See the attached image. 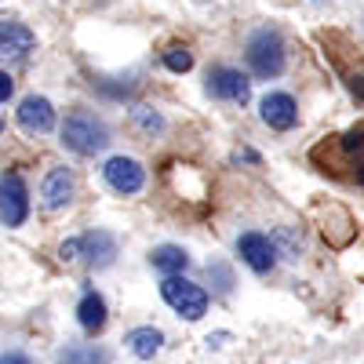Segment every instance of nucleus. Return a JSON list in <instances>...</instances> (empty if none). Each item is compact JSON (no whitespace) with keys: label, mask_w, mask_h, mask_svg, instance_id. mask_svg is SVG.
Instances as JSON below:
<instances>
[{"label":"nucleus","mask_w":364,"mask_h":364,"mask_svg":"<svg viewBox=\"0 0 364 364\" xmlns=\"http://www.w3.org/2000/svg\"><path fill=\"white\" fill-rule=\"evenodd\" d=\"M58 142H63L70 154H77V157H95V154H102V149L109 146V124L95 109L77 106V109L66 113L63 124H58Z\"/></svg>","instance_id":"nucleus-1"},{"label":"nucleus","mask_w":364,"mask_h":364,"mask_svg":"<svg viewBox=\"0 0 364 364\" xmlns=\"http://www.w3.org/2000/svg\"><path fill=\"white\" fill-rule=\"evenodd\" d=\"M245 63H248L252 77H259V80L281 77L284 66H288V44L281 37V29H273V26L255 29L245 44Z\"/></svg>","instance_id":"nucleus-2"},{"label":"nucleus","mask_w":364,"mask_h":364,"mask_svg":"<svg viewBox=\"0 0 364 364\" xmlns=\"http://www.w3.org/2000/svg\"><path fill=\"white\" fill-rule=\"evenodd\" d=\"M120 255V245L109 230H87L58 245V259L63 262H84L87 269H109Z\"/></svg>","instance_id":"nucleus-3"},{"label":"nucleus","mask_w":364,"mask_h":364,"mask_svg":"<svg viewBox=\"0 0 364 364\" xmlns=\"http://www.w3.org/2000/svg\"><path fill=\"white\" fill-rule=\"evenodd\" d=\"M161 299L182 317V321H200L211 306V295L204 284L190 281L186 273H171V277L161 281Z\"/></svg>","instance_id":"nucleus-4"},{"label":"nucleus","mask_w":364,"mask_h":364,"mask_svg":"<svg viewBox=\"0 0 364 364\" xmlns=\"http://www.w3.org/2000/svg\"><path fill=\"white\" fill-rule=\"evenodd\" d=\"M237 255H240V262H245L252 273H259V277H269V273L277 269V262H281L273 237L262 233V230L240 233V237H237Z\"/></svg>","instance_id":"nucleus-5"},{"label":"nucleus","mask_w":364,"mask_h":364,"mask_svg":"<svg viewBox=\"0 0 364 364\" xmlns=\"http://www.w3.org/2000/svg\"><path fill=\"white\" fill-rule=\"evenodd\" d=\"M204 91L219 102H233V106H245L252 99V80L248 73H240L237 66H211L204 77Z\"/></svg>","instance_id":"nucleus-6"},{"label":"nucleus","mask_w":364,"mask_h":364,"mask_svg":"<svg viewBox=\"0 0 364 364\" xmlns=\"http://www.w3.org/2000/svg\"><path fill=\"white\" fill-rule=\"evenodd\" d=\"M29 219V186L18 171L0 175V223L8 230H18Z\"/></svg>","instance_id":"nucleus-7"},{"label":"nucleus","mask_w":364,"mask_h":364,"mask_svg":"<svg viewBox=\"0 0 364 364\" xmlns=\"http://www.w3.org/2000/svg\"><path fill=\"white\" fill-rule=\"evenodd\" d=\"M102 182L117 193V197H135V193H142V186H146V168H142V161H135V157H109L106 164H102Z\"/></svg>","instance_id":"nucleus-8"},{"label":"nucleus","mask_w":364,"mask_h":364,"mask_svg":"<svg viewBox=\"0 0 364 364\" xmlns=\"http://www.w3.org/2000/svg\"><path fill=\"white\" fill-rule=\"evenodd\" d=\"M259 117L273 132H291L299 124V102H295V95H288V91H266V95L259 99Z\"/></svg>","instance_id":"nucleus-9"},{"label":"nucleus","mask_w":364,"mask_h":364,"mask_svg":"<svg viewBox=\"0 0 364 364\" xmlns=\"http://www.w3.org/2000/svg\"><path fill=\"white\" fill-rule=\"evenodd\" d=\"M15 120H18V128H22L26 135H48V132H55V124H58V113H55L51 99H44V95H26V99L18 102V109H15Z\"/></svg>","instance_id":"nucleus-10"},{"label":"nucleus","mask_w":364,"mask_h":364,"mask_svg":"<svg viewBox=\"0 0 364 364\" xmlns=\"http://www.w3.org/2000/svg\"><path fill=\"white\" fill-rule=\"evenodd\" d=\"M73 197H77V175L66 164L51 168L44 175V182H41V204L48 211H63V208L73 204Z\"/></svg>","instance_id":"nucleus-11"},{"label":"nucleus","mask_w":364,"mask_h":364,"mask_svg":"<svg viewBox=\"0 0 364 364\" xmlns=\"http://www.w3.org/2000/svg\"><path fill=\"white\" fill-rule=\"evenodd\" d=\"M37 33L18 18H0V63H22L33 51Z\"/></svg>","instance_id":"nucleus-12"},{"label":"nucleus","mask_w":364,"mask_h":364,"mask_svg":"<svg viewBox=\"0 0 364 364\" xmlns=\"http://www.w3.org/2000/svg\"><path fill=\"white\" fill-rule=\"evenodd\" d=\"M109 321V306H106V295L95 288H84L77 299V324L87 331V336H99Z\"/></svg>","instance_id":"nucleus-13"},{"label":"nucleus","mask_w":364,"mask_h":364,"mask_svg":"<svg viewBox=\"0 0 364 364\" xmlns=\"http://www.w3.org/2000/svg\"><path fill=\"white\" fill-rule=\"evenodd\" d=\"M164 331L161 328H154V324H139V328H132L128 336H124V346H128V353L132 357H139V360H154L161 350H164Z\"/></svg>","instance_id":"nucleus-14"},{"label":"nucleus","mask_w":364,"mask_h":364,"mask_svg":"<svg viewBox=\"0 0 364 364\" xmlns=\"http://www.w3.org/2000/svg\"><path fill=\"white\" fill-rule=\"evenodd\" d=\"M55 364H113V350L102 343H70L55 353Z\"/></svg>","instance_id":"nucleus-15"},{"label":"nucleus","mask_w":364,"mask_h":364,"mask_svg":"<svg viewBox=\"0 0 364 364\" xmlns=\"http://www.w3.org/2000/svg\"><path fill=\"white\" fill-rule=\"evenodd\" d=\"M149 266H154L157 273H164V277H171V273H186L190 269V252L178 248V245H157L154 252H149Z\"/></svg>","instance_id":"nucleus-16"},{"label":"nucleus","mask_w":364,"mask_h":364,"mask_svg":"<svg viewBox=\"0 0 364 364\" xmlns=\"http://www.w3.org/2000/svg\"><path fill=\"white\" fill-rule=\"evenodd\" d=\"M204 273H208V284H211V291H215V295H230V291H233V284H237L233 266H230V262H223V259H211V262L204 266Z\"/></svg>","instance_id":"nucleus-17"},{"label":"nucleus","mask_w":364,"mask_h":364,"mask_svg":"<svg viewBox=\"0 0 364 364\" xmlns=\"http://www.w3.org/2000/svg\"><path fill=\"white\" fill-rule=\"evenodd\" d=\"M269 237H273V245H277V255H281V259H291V262H299V259H302V237H299L291 226L273 230Z\"/></svg>","instance_id":"nucleus-18"},{"label":"nucleus","mask_w":364,"mask_h":364,"mask_svg":"<svg viewBox=\"0 0 364 364\" xmlns=\"http://www.w3.org/2000/svg\"><path fill=\"white\" fill-rule=\"evenodd\" d=\"M132 124L142 135H157V132H164V117L157 109H149V106H132Z\"/></svg>","instance_id":"nucleus-19"},{"label":"nucleus","mask_w":364,"mask_h":364,"mask_svg":"<svg viewBox=\"0 0 364 364\" xmlns=\"http://www.w3.org/2000/svg\"><path fill=\"white\" fill-rule=\"evenodd\" d=\"M161 58H164V66H168L171 73H190V70H193V51H190L186 44H171Z\"/></svg>","instance_id":"nucleus-20"},{"label":"nucleus","mask_w":364,"mask_h":364,"mask_svg":"<svg viewBox=\"0 0 364 364\" xmlns=\"http://www.w3.org/2000/svg\"><path fill=\"white\" fill-rule=\"evenodd\" d=\"M0 364H37V360L29 357L26 350H4L0 353Z\"/></svg>","instance_id":"nucleus-21"},{"label":"nucleus","mask_w":364,"mask_h":364,"mask_svg":"<svg viewBox=\"0 0 364 364\" xmlns=\"http://www.w3.org/2000/svg\"><path fill=\"white\" fill-rule=\"evenodd\" d=\"M11 95H15V80L8 70H0V102H8Z\"/></svg>","instance_id":"nucleus-22"},{"label":"nucleus","mask_w":364,"mask_h":364,"mask_svg":"<svg viewBox=\"0 0 364 364\" xmlns=\"http://www.w3.org/2000/svg\"><path fill=\"white\" fill-rule=\"evenodd\" d=\"M233 161L240 164V161H248V164H259V154H255V149H237V154H233Z\"/></svg>","instance_id":"nucleus-23"},{"label":"nucleus","mask_w":364,"mask_h":364,"mask_svg":"<svg viewBox=\"0 0 364 364\" xmlns=\"http://www.w3.org/2000/svg\"><path fill=\"white\" fill-rule=\"evenodd\" d=\"M350 91H353V99L364 102V77H350Z\"/></svg>","instance_id":"nucleus-24"},{"label":"nucleus","mask_w":364,"mask_h":364,"mask_svg":"<svg viewBox=\"0 0 364 364\" xmlns=\"http://www.w3.org/2000/svg\"><path fill=\"white\" fill-rule=\"evenodd\" d=\"M0 132H4V117H0Z\"/></svg>","instance_id":"nucleus-25"}]
</instances>
